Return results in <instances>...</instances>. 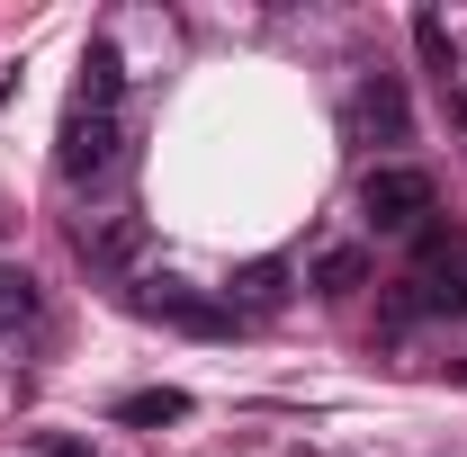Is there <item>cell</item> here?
<instances>
[{
	"instance_id": "6da1fadb",
	"label": "cell",
	"mask_w": 467,
	"mask_h": 457,
	"mask_svg": "<svg viewBox=\"0 0 467 457\" xmlns=\"http://www.w3.org/2000/svg\"><path fill=\"white\" fill-rule=\"evenodd\" d=\"M359 216L378 233H422L441 216V188H431V171H413V162H378V171L359 179Z\"/></svg>"
},
{
	"instance_id": "7a4b0ae2",
	"label": "cell",
	"mask_w": 467,
	"mask_h": 457,
	"mask_svg": "<svg viewBox=\"0 0 467 457\" xmlns=\"http://www.w3.org/2000/svg\"><path fill=\"white\" fill-rule=\"evenodd\" d=\"M117 162H126V117H109V108L63 117V144H55L63 188H99V179H117Z\"/></svg>"
},
{
	"instance_id": "3957f363",
	"label": "cell",
	"mask_w": 467,
	"mask_h": 457,
	"mask_svg": "<svg viewBox=\"0 0 467 457\" xmlns=\"http://www.w3.org/2000/svg\"><path fill=\"white\" fill-rule=\"evenodd\" d=\"M135 314H144V323H171L189 341H225L234 332V305L207 296V287H189V279H144L135 287Z\"/></svg>"
},
{
	"instance_id": "277c9868",
	"label": "cell",
	"mask_w": 467,
	"mask_h": 457,
	"mask_svg": "<svg viewBox=\"0 0 467 457\" xmlns=\"http://www.w3.org/2000/svg\"><path fill=\"white\" fill-rule=\"evenodd\" d=\"M350 135H368V144H405L413 135V99L396 72H368L359 81V99H350Z\"/></svg>"
},
{
	"instance_id": "5b68a950",
	"label": "cell",
	"mask_w": 467,
	"mask_h": 457,
	"mask_svg": "<svg viewBox=\"0 0 467 457\" xmlns=\"http://www.w3.org/2000/svg\"><path fill=\"white\" fill-rule=\"evenodd\" d=\"M117 99H126V63H117L109 36H90V46H81V90H72V108H109L117 117Z\"/></svg>"
},
{
	"instance_id": "8992f818",
	"label": "cell",
	"mask_w": 467,
	"mask_h": 457,
	"mask_svg": "<svg viewBox=\"0 0 467 457\" xmlns=\"http://www.w3.org/2000/svg\"><path fill=\"white\" fill-rule=\"evenodd\" d=\"M225 305H234V314H279V305H288V260H252V269H234V279H225Z\"/></svg>"
},
{
	"instance_id": "52a82bcc",
	"label": "cell",
	"mask_w": 467,
	"mask_h": 457,
	"mask_svg": "<svg viewBox=\"0 0 467 457\" xmlns=\"http://www.w3.org/2000/svg\"><path fill=\"white\" fill-rule=\"evenodd\" d=\"M144 251V225L135 216H109V225H81V260H99V269H126Z\"/></svg>"
},
{
	"instance_id": "ba28073f",
	"label": "cell",
	"mask_w": 467,
	"mask_h": 457,
	"mask_svg": "<svg viewBox=\"0 0 467 457\" xmlns=\"http://www.w3.org/2000/svg\"><path fill=\"white\" fill-rule=\"evenodd\" d=\"M413 55H422V72H431L441 90L459 81V46H450V18H441V9H413Z\"/></svg>"
},
{
	"instance_id": "9c48e42d",
	"label": "cell",
	"mask_w": 467,
	"mask_h": 457,
	"mask_svg": "<svg viewBox=\"0 0 467 457\" xmlns=\"http://www.w3.org/2000/svg\"><path fill=\"white\" fill-rule=\"evenodd\" d=\"M180 412H189V395H180V386H153V395H126V403H117V421H135V431L180 421Z\"/></svg>"
},
{
	"instance_id": "30bf717a",
	"label": "cell",
	"mask_w": 467,
	"mask_h": 457,
	"mask_svg": "<svg viewBox=\"0 0 467 457\" xmlns=\"http://www.w3.org/2000/svg\"><path fill=\"white\" fill-rule=\"evenodd\" d=\"M36 305H46V296H36V279H27V269H0V332L36 323Z\"/></svg>"
},
{
	"instance_id": "8fae6325",
	"label": "cell",
	"mask_w": 467,
	"mask_h": 457,
	"mask_svg": "<svg viewBox=\"0 0 467 457\" xmlns=\"http://www.w3.org/2000/svg\"><path fill=\"white\" fill-rule=\"evenodd\" d=\"M315 287H324V296H350V287H368V251H324V260H315Z\"/></svg>"
},
{
	"instance_id": "7c38bea8",
	"label": "cell",
	"mask_w": 467,
	"mask_h": 457,
	"mask_svg": "<svg viewBox=\"0 0 467 457\" xmlns=\"http://www.w3.org/2000/svg\"><path fill=\"white\" fill-rule=\"evenodd\" d=\"M36 457H90L81 440H36Z\"/></svg>"
},
{
	"instance_id": "4fadbf2b",
	"label": "cell",
	"mask_w": 467,
	"mask_h": 457,
	"mask_svg": "<svg viewBox=\"0 0 467 457\" xmlns=\"http://www.w3.org/2000/svg\"><path fill=\"white\" fill-rule=\"evenodd\" d=\"M0 233H9V207H0Z\"/></svg>"
}]
</instances>
